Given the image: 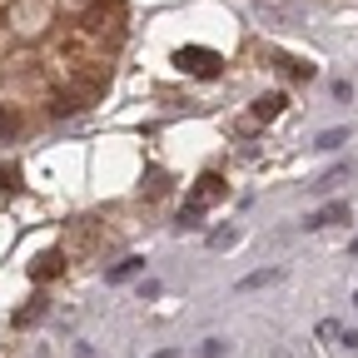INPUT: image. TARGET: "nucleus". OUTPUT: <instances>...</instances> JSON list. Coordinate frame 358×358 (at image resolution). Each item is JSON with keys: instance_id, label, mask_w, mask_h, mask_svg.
<instances>
[{"instance_id": "1", "label": "nucleus", "mask_w": 358, "mask_h": 358, "mask_svg": "<svg viewBox=\"0 0 358 358\" xmlns=\"http://www.w3.org/2000/svg\"><path fill=\"white\" fill-rule=\"evenodd\" d=\"M219 199H224V179H219L214 169H209V174H199L194 185H189L185 209H179V229H194V224H199V219H204V214H209Z\"/></svg>"}, {"instance_id": "2", "label": "nucleus", "mask_w": 358, "mask_h": 358, "mask_svg": "<svg viewBox=\"0 0 358 358\" xmlns=\"http://www.w3.org/2000/svg\"><path fill=\"white\" fill-rule=\"evenodd\" d=\"M174 65H179V70H189L194 80H219L224 55L209 50V45H179V50H174Z\"/></svg>"}, {"instance_id": "3", "label": "nucleus", "mask_w": 358, "mask_h": 358, "mask_svg": "<svg viewBox=\"0 0 358 358\" xmlns=\"http://www.w3.org/2000/svg\"><path fill=\"white\" fill-rule=\"evenodd\" d=\"M120 25H124V10L115 6V0H95V6L80 15V30H85V35H110V40H120Z\"/></svg>"}, {"instance_id": "4", "label": "nucleus", "mask_w": 358, "mask_h": 358, "mask_svg": "<svg viewBox=\"0 0 358 358\" xmlns=\"http://www.w3.org/2000/svg\"><path fill=\"white\" fill-rule=\"evenodd\" d=\"M60 274H65V254H60V249H45V254L30 264V279H35V284H50V279H60Z\"/></svg>"}, {"instance_id": "5", "label": "nucleus", "mask_w": 358, "mask_h": 358, "mask_svg": "<svg viewBox=\"0 0 358 358\" xmlns=\"http://www.w3.org/2000/svg\"><path fill=\"white\" fill-rule=\"evenodd\" d=\"M353 214H348V204L343 199H334V204H324L319 214H308L303 219V229H334V224H348Z\"/></svg>"}, {"instance_id": "6", "label": "nucleus", "mask_w": 358, "mask_h": 358, "mask_svg": "<svg viewBox=\"0 0 358 358\" xmlns=\"http://www.w3.org/2000/svg\"><path fill=\"white\" fill-rule=\"evenodd\" d=\"M279 279H284V268H279V264H274V268H254V274L239 279V289L254 294V289H268V284H279Z\"/></svg>"}, {"instance_id": "7", "label": "nucleus", "mask_w": 358, "mask_h": 358, "mask_svg": "<svg viewBox=\"0 0 358 358\" xmlns=\"http://www.w3.org/2000/svg\"><path fill=\"white\" fill-rule=\"evenodd\" d=\"M284 105H289L284 95H259V100H254V120H259V124L279 120V115H284Z\"/></svg>"}, {"instance_id": "8", "label": "nucleus", "mask_w": 358, "mask_h": 358, "mask_svg": "<svg viewBox=\"0 0 358 358\" xmlns=\"http://www.w3.org/2000/svg\"><path fill=\"white\" fill-rule=\"evenodd\" d=\"M274 65H279L289 80H313V75H319V70H313L308 60H294V55H279V50H274Z\"/></svg>"}, {"instance_id": "9", "label": "nucleus", "mask_w": 358, "mask_h": 358, "mask_svg": "<svg viewBox=\"0 0 358 358\" xmlns=\"http://www.w3.org/2000/svg\"><path fill=\"white\" fill-rule=\"evenodd\" d=\"M140 268H145V259H140V254H129V259H120V264L110 268V274H105V284H124V279L140 274Z\"/></svg>"}, {"instance_id": "10", "label": "nucleus", "mask_w": 358, "mask_h": 358, "mask_svg": "<svg viewBox=\"0 0 358 358\" xmlns=\"http://www.w3.org/2000/svg\"><path fill=\"white\" fill-rule=\"evenodd\" d=\"M259 15H264L268 25H299V10H294V6H259Z\"/></svg>"}, {"instance_id": "11", "label": "nucleus", "mask_w": 358, "mask_h": 358, "mask_svg": "<svg viewBox=\"0 0 358 358\" xmlns=\"http://www.w3.org/2000/svg\"><path fill=\"white\" fill-rule=\"evenodd\" d=\"M90 100H95V95H55V105H50V110H55V115H80Z\"/></svg>"}, {"instance_id": "12", "label": "nucleus", "mask_w": 358, "mask_h": 358, "mask_svg": "<svg viewBox=\"0 0 358 358\" xmlns=\"http://www.w3.org/2000/svg\"><path fill=\"white\" fill-rule=\"evenodd\" d=\"M313 145H319V150H343V145H348V129H324Z\"/></svg>"}, {"instance_id": "13", "label": "nucleus", "mask_w": 358, "mask_h": 358, "mask_svg": "<svg viewBox=\"0 0 358 358\" xmlns=\"http://www.w3.org/2000/svg\"><path fill=\"white\" fill-rule=\"evenodd\" d=\"M40 313H45V299H30L25 308H15V324H35Z\"/></svg>"}, {"instance_id": "14", "label": "nucleus", "mask_w": 358, "mask_h": 358, "mask_svg": "<svg viewBox=\"0 0 358 358\" xmlns=\"http://www.w3.org/2000/svg\"><path fill=\"white\" fill-rule=\"evenodd\" d=\"M0 189H6V194L20 189V169H15V164H0Z\"/></svg>"}, {"instance_id": "15", "label": "nucleus", "mask_w": 358, "mask_h": 358, "mask_svg": "<svg viewBox=\"0 0 358 358\" xmlns=\"http://www.w3.org/2000/svg\"><path fill=\"white\" fill-rule=\"evenodd\" d=\"M343 179H348V164H334V169H329V174H324L313 189H334V185H343Z\"/></svg>"}, {"instance_id": "16", "label": "nucleus", "mask_w": 358, "mask_h": 358, "mask_svg": "<svg viewBox=\"0 0 358 358\" xmlns=\"http://www.w3.org/2000/svg\"><path fill=\"white\" fill-rule=\"evenodd\" d=\"M239 244V234L234 229H219V234H209V249H234Z\"/></svg>"}, {"instance_id": "17", "label": "nucleus", "mask_w": 358, "mask_h": 358, "mask_svg": "<svg viewBox=\"0 0 358 358\" xmlns=\"http://www.w3.org/2000/svg\"><path fill=\"white\" fill-rule=\"evenodd\" d=\"M199 353H204V358H224V353H229V343H224V338H204Z\"/></svg>"}, {"instance_id": "18", "label": "nucleus", "mask_w": 358, "mask_h": 358, "mask_svg": "<svg viewBox=\"0 0 358 358\" xmlns=\"http://www.w3.org/2000/svg\"><path fill=\"white\" fill-rule=\"evenodd\" d=\"M338 334H343V329H338V324H334V319H324V324H319V338H329V343H334V338H338Z\"/></svg>"}, {"instance_id": "19", "label": "nucleus", "mask_w": 358, "mask_h": 358, "mask_svg": "<svg viewBox=\"0 0 358 358\" xmlns=\"http://www.w3.org/2000/svg\"><path fill=\"white\" fill-rule=\"evenodd\" d=\"M338 338H343V348H358V329H343Z\"/></svg>"}, {"instance_id": "20", "label": "nucleus", "mask_w": 358, "mask_h": 358, "mask_svg": "<svg viewBox=\"0 0 358 358\" xmlns=\"http://www.w3.org/2000/svg\"><path fill=\"white\" fill-rule=\"evenodd\" d=\"M155 358H185V353H174V348H169V353H155Z\"/></svg>"}, {"instance_id": "21", "label": "nucleus", "mask_w": 358, "mask_h": 358, "mask_svg": "<svg viewBox=\"0 0 358 358\" xmlns=\"http://www.w3.org/2000/svg\"><path fill=\"white\" fill-rule=\"evenodd\" d=\"M353 308H358V294H353Z\"/></svg>"}]
</instances>
